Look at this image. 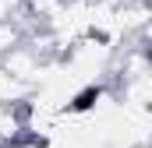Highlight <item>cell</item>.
Wrapping results in <instances>:
<instances>
[{
    "mask_svg": "<svg viewBox=\"0 0 152 148\" xmlns=\"http://www.w3.org/2000/svg\"><path fill=\"white\" fill-rule=\"evenodd\" d=\"M110 95V81H96V85H85L81 92H75L71 99H67V106H64V116H85V113H92L103 99Z\"/></svg>",
    "mask_w": 152,
    "mask_h": 148,
    "instance_id": "6da1fadb",
    "label": "cell"
}]
</instances>
